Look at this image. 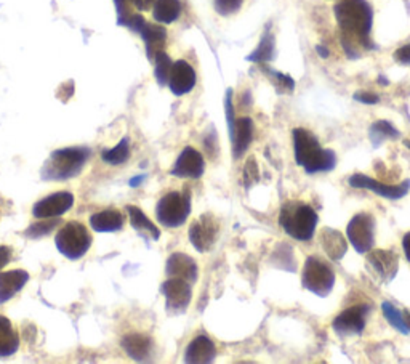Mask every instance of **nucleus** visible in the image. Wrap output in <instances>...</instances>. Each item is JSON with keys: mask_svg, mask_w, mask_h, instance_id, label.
<instances>
[{"mask_svg": "<svg viewBox=\"0 0 410 364\" xmlns=\"http://www.w3.org/2000/svg\"><path fill=\"white\" fill-rule=\"evenodd\" d=\"M56 247L66 258L79 260L88 252L92 246V235L88 233L84 223L67 222L61 226L55 238Z\"/></svg>", "mask_w": 410, "mask_h": 364, "instance_id": "39448f33", "label": "nucleus"}, {"mask_svg": "<svg viewBox=\"0 0 410 364\" xmlns=\"http://www.w3.org/2000/svg\"><path fill=\"white\" fill-rule=\"evenodd\" d=\"M55 226H56L55 220H50V222H45V223H35V225H33L28 231H26V235L33 236V238L49 235V233L53 230Z\"/></svg>", "mask_w": 410, "mask_h": 364, "instance_id": "e433bc0d", "label": "nucleus"}, {"mask_svg": "<svg viewBox=\"0 0 410 364\" xmlns=\"http://www.w3.org/2000/svg\"><path fill=\"white\" fill-rule=\"evenodd\" d=\"M181 13L180 0H155L153 17L155 22L170 24L178 19Z\"/></svg>", "mask_w": 410, "mask_h": 364, "instance_id": "a878e982", "label": "nucleus"}, {"mask_svg": "<svg viewBox=\"0 0 410 364\" xmlns=\"http://www.w3.org/2000/svg\"><path fill=\"white\" fill-rule=\"evenodd\" d=\"M29 274L24 270H12V272L0 273V305L13 299L26 283H28Z\"/></svg>", "mask_w": 410, "mask_h": 364, "instance_id": "6ab92c4d", "label": "nucleus"}, {"mask_svg": "<svg viewBox=\"0 0 410 364\" xmlns=\"http://www.w3.org/2000/svg\"><path fill=\"white\" fill-rule=\"evenodd\" d=\"M122 347L130 358L137 361H148L153 356V340L142 334H130L122 339Z\"/></svg>", "mask_w": 410, "mask_h": 364, "instance_id": "4be33fe9", "label": "nucleus"}, {"mask_svg": "<svg viewBox=\"0 0 410 364\" xmlns=\"http://www.w3.org/2000/svg\"><path fill=\"white\" fill-rule=\"evenodd\" d=\"M370 142L373 143V147H378L383 140H396L399 135V130L393 127V124H389L388 121H378L375 124H372L370 130Z\"/></svg>", "mask_w": 410, "mask_h": 364, "instance_id": "cd10ccee", "label": "nucleus"}, {"mask_svg": "<svg viewBox=\"0 0 410 364\" xmlns=\"http://www.w3.org/2000/svg\"><path fill=\"white\" fill-rule=\"evenodd\" d=\"M114 2H116L117 15H119V24L130 26L132 19L135 18V13H132V10H130L132 2H130V0H114Z\"/></svg>", "mask_w": 410, "mask_h": 364, "instance_id": "72a5a7b5", "label": "nucleus"}, {"mask_svg": "<svg viewBox=\"0 0 410 364\" xmlns=\"http://www.w3.org/2000/svg\"><path fill=\"white\" fill-rule=\"evenodd\" d=\"M293 154L298 165L306 170V174L314 175L321 172H330L336 165V156L332 149L321 147L319 140L313 132L306 129H293Z\"/></svg>", "mask_w": 410, "mask_h": 364, "instance_id": "f03ea898", "label": "nucleus"}, {"mask_svg": "<svg viewBox=\"0 0 410 364\" xmlns=\"http://www.w3.org/2000/svg\"><path fill=\"white\" fill-rule=\"evenodd\" d=\"M165 272H167L169 278H178V279L188 281L189 284H193L196 283L199 270H197V263L189 256L176 252L173 256L169 257Z\"/></svg>", "mask_w": 410, "mask_h": 364, "instance_id": "f3484780", "label": "nucleus"}, {"mask_svg": "<svg viewBox=\"0 0 410 364\" xmlns=\"http://www.w3.org/2000/svg\"><path fill=\"white\" fill-rule=\"evenodd\" d=\"M404 144H406L407 148H410V142H409V140H406V142H404Z\"/></svg>", "mask_w": 410, "mask_h": 364, "instance_id": "c03bdc74", "label": "nucleus"}, {"mask_svg": "<svg viewBox=\"0 0 410 364\" xmlns=\"http://www.w3.org/2000/svg\"><path fill=\"white\" fill-rule=\"evenodd\" d=\"M355 100L359 103H364V105H375L380 98H378V95H375V93H370V92H357L355 93Z\"/></svg>", "mask_w": 410, "mask_h": 364, "instance_id": "58836bf2", "label": "nucleus"}, {"mask_svg": "<svg viewBox=\"0 0 410 364\" xmlns=\"http://www.w3.org/2000/svg\"><path fill=\"white\" fill-rule=\"evenodd\" d=\"M204 158L194 148H185L172 169V175L178 179H199L204 174Z\"/></svg>", "mask_w": 410, "mask_h": 364, "instance_id": "2eb2a0df", "label": "nucleus"}, {"mask_svg": "<svg viewBox=\"0 0 410 364\" xmlns=\"http://www.w3.org/2000/svg\"><path fill=\"white\" fill-rule=\"evenodd\" d=\"M10 258H12V249L7 246H0V270L10 262Z\"/></svg>", "mask_w": 410, "mask_h": 364, "instance_id": "a19ab883", "label": "nucleus"}, {"mask_svg": "<svg viewBox=\"0 0 410 364\" xmlns=\"http://www.w3.org/2000/svg\"><path fill=\"white\" fill-rule=\"evenodd\" d=\"M318 212L303 201H287L281 207L279 225L295 241L308 242L318 228Z\"/></svg>", "mask_w": 410, "mask_h": 364, "instance_id": "7ed1b4c3", "label": "nucleus"}, {"mask_svg": "<svg viewBox=\"0 0 410 364\" xmlns=\"http://www.w3.org/2000/svg\"><path fill=\"white\" fill-rule=\"evenodd\" d=\"M402 249H404V254H406L407 262L410 263V231L402 239Z\"/></svg>", "mask_w": 410, "mask_h": 364, "instance_id": "79ce46f5", "label": "nucleus"}, {"mask_svg": "<svg viewBox=\"0 0 410 364\" xmlns=\"http://www.w3.org/2000/svg\"><path fill=\"white\" fill-rule=\"evenodd\" d=\"M155 77H157V82L160 85L169 84V77H170V71H172L173 61L170 60V56L165 53V51H159L155 55Z\"/></svg>", "mask_w": 410, "mask_h": 364, "instance_id": "2f4dec72", "label": "nucleus"}, {"mask_svg": "<svg viewBox=\"0 0 410 364\" xmlns=\"http://www.w3.org/2000/svg\"><path fill=\"white\" fill-rule=\"evenodd\" d=\"M321 246H323L324 252L327 257L334 262H339V260L343 258L348 252V242L345 236L341 235L339 230H334V228H324L321 231Z\"/></svg>", "mask_w": 410, "mask_h": 364, "instance_id": "412c9836", "label": "nucleus"}, {"mask_svg": "<svg viewBox=\"0 0 410 364\" xmlns=\"http://www.w3.org/2000/svg\"><path fill=\"white\" fill-rule=\"evenodd\" d=\"M302 284L306 290H309L314 295L327 297L335 286V273L325 260L311 256L305 262Z\"/></svg>", "mask_w": 410, "mask_h": 364, "instance_id": "0eeeda50", "label": "nucleus"}, {"mask_svg": "<svg viewBox=\"0 0 410 364\" xmlns=\"http://www.w3.org/2000/svg\"><path fill=\"white\" fill-rule=\"evenodd\" d=\"M74 206V196L66 191L61 193H55L40 199L37 204L34 206L33 215L35 218H55L66 214L71 207Z\"/></svg>", "mask_w": 410, "mask_h": 364, "instance_id": "ddd939ff", "label": "nucleus"}, {"mask_svg": "<svg viewBox=\"0 0 410 364\" xmlns=\"http://www.w3.org/2000/svg\"><path fill=\"white\" fill-rule=\"evenodd\" d=\"M316 50H318L319 56H323V58H329V50H327L325 47H321V45H318V47H316Z\"/></svg>", "mask_w": 410, "mask_h": 364, "instance_id": "37998d69", "label": "nucleus"}, {"mask_svg": "<svg viewBox=\"0 0 410 364\" xmlns=\"http://www.w3.org/2000/svg\"><path fill=\"white\" fill-rule=\"evenodd\" d=\"M393 58L401 65H410V44L404 45V47H401V49H398L396 51H394Z\"/></svg>", "mask_w": 410, "mask_h": 364, "instance_id": "4c0bfd02", "label": "nucleus"}, {"mask_svg": "<svg viewBox=\"0 0 410 364\" xmlns=\"http://www.w3.org/2000/svg\"><path fill=\"white\" fill-rule=\"evenodd\" d=\"M264 72H266V74L269 77H271V79L274 81V84H276L279 88H281L282 92L284 90L292 92L293 88H295V82H293V79L290 76L282 74V72H276V71H273V69H268V67H264Z\"/></svg>", "mask_w": 410, "mask_h": 364, "instance_id": "473e14b6", "label": "nucleus"}, {"mask_svg": "<svg viewBox=\"0 0 410 364\" xmlns=\"http://www.w3.org/2000/svg\"><path fill=\"white\" fill-rule=\"evenodd\" d=\"M139 34H142L144 44H146L148 58L154 61L155 55H157L159 51L164 50V44H165V38H167V33H165V29L162 28V26L146 23L142 28V31H139Z\"/></svg>", "mask_w": 410, "mask_h": 364, "instance_id": "5701e85b", "label": "nucleus"}, {"mask_svg": "<svg viewBox=\"0 0 410 364\" xmlns=\"http://www.w3.org/2000/svg\"><path fill=\"white\" fill-rule=\"evenodd\" d=\"M19 347V336L13 329L12 322L5 316H0V358H8L17 353Z\"/></svg>", "mask_w": 410, "mask_h": 364, "instance_id": "393cba45", "label": "nucleus"}, {"mask_svg": "<svg viewBox=\"0 0 410 364\" xmlns=\"http://www.w3.org/2000/svg\"><path fill=\"white\" fill-rule=\"evenodd\" d=\"M232 151H234V158H242L247 148L250 147L253 138V121L250 117H241L236 119L232 127H230Z\"/></svg>", "mask_w": 410, "mask_h": 364, "instance_id": "a211bd4d", "label": "nucleus"}, {"mask_svg": "<svg viewBox=\"0 0 410 364\" xmlns=\"http://www.w3.org/2000/svg\"><path fill=\"white\" fill-rule=\"evenodd\" d=\"M169 85L172 93L178 97L193 90L196 85V71L193 69V66L183 60L173 63L169 77Z\"/></svg>", "mask_w": 410, "mask_h": 364, "instance_id": "dca6fc26", "label": "nucleus"}, {"mask_svg": "<svg viewBox=\"0 0 410 364\" xmlns=\"http://www.w3.org/2000/svg\"><path fill=\"white\" fill-rule=\"evenodd\" d=\"M367 265L370 267L382 283H389L396 276L399 268V258L393 251H372L367 257Z\"/></svg>", "mask_w": 410, "mask_h": 364, "instance_id": "4468645a", "label": "nucleus"}, {"mask_svg": "<svg viewBox=\"0 0 410 364\" xmlns=\"http://www.w3.org/2000/svg\"><path fill=\"white\" fill-rule=\"evenodd\" d=\"M88 156H90V151L84 148H67L55 151L44 165V179L55 181L74 179L76 175L80 174Z\"/></svg>", "mask_w": 410, "mask_h": 364, "instance_id": "20e7f679", "label": "nucleus"}, {"mask_svg": "<svg viewBox=\"0 0 410 364\" xmlns=\"http://www.w3.org/2000/svg\"><path fill=\"white\" fill-rule=\"evenodd\" d=\"M382 310H383V315H385L386 321L394 327V329L401 332V334H406V336L410 334L407 322H406V313H404V311L398 310L396 306L391 304V301H383Z\"/></svg>", "mask_w": 410, "mask_h": 364, "instance_id": "c85d7f7f", "label": "nucleus"}, {"mask_svg": "<svg viewBox=\"0 0 410 364\" xmlns=\"http://www.w3.org/2000/svg\"><path fill=\"white\" fill-rule=\"evenodd\" d=\"M258 165L255 163V159L250 158L247 160L246 169H244V180H246V186L250 188V186L258 181Z\"/></svg>", "mask_w": 410, "mask_h": 364, "instance_id": "c9c22d12", "label": "nucleus"}, {"mask_svg": "<svg viewBox=\"0 0 410 364\" xmlns=\"http://www.w3.org/2000/svg\"><path fill=\"white\" fill-rule=\"evenodd\" d=\"M216 348L207 336H199L189 343L185 351L186 363H212L215 360Z\"/></svg>", "mask_w": 410, "mask_h": 364, "instance_id": "aec40b11", "label": "nucleus"}, {"mask_svg": "<svg viewBox=\"0 0 410 364\" xmlns=\"http://www.w3.org/2000/svg\"><path fill=\"white\" fill-rule=\"evenodd\" d=\"M242 0H215V10L220 15H232L241 8Z\"/></svg>", "mask_w": 410, "mask_h": 364, "instance_id": "f704fd0d", "label": "nucleus"}, {"mask_svg": "<svg viewBox=\"0 0 410 364\" xmlns=\"http://www.w3.org/2000/svg\"><path fill=\"white\" fill-rule=\"evenodd\" d=\"M128 158H130V147H128L127 138L122 140L116 148L103 151L101 154V159L105 160L106 164H111V165H121L126 163Z\"/></svg>", "mask_w": 410, "mask_h": 364, "instance_id": "7c9ffc66", "label": "nucleus"}, {"mask_svg": "<svg viewBox=\"0 0 410 364\" xmlns=\"http://www.w3.org/2000/svg\"><path fill=\"white\" fill-rule=\"evenodd\" d=\"M346 236L357 254H367L375 244V218L370 214H357L348 223Z\"/></svg>", "mask_w": 410, "mask_h": 364, "instance_id": "6e6552de", "label": "nucleus"}, {"mask_svg": "<svg viewBox=\"0 0 410 364\" xmlns=\"http://www.w3.org/2000/svg\"><path fill=\"white\" fill-rule=\"evenodd\" d=\"M348 183H350V186H352V188H356V190L372 191V193H375L382 197H386V199H391V201L401 199V197L406 196L410 190L409 180L402 181L401 185H385V183H380V181L373 180L372 176H367L364 174L351 175L350 180H348Z\"/></svg>", "mask_w": 410, "mask_h": 364, "instance_id": "9d476101", "label": "nucleus"}, {"mask_svg": "<svg viewBox=\"0 0 410 364\" xmlns=\"http://www.w3.org/2000/svg\"><path fill=\"white\" fill-rule=\"evenodd\" d=\"M191 214V193L188 188L185 191H172L167 193L157 202L155 215L160 225L167 228H178L186 222Z\"/></svg>", "mask_w": 410, "mask_h": 364, "instance_id": "423d86ee", "label": "nucleus"}, {"mask_svg": "<svg viewBox=\"0 0 410 364\" xmlns=\"http://www.w3.org/2000/svg\"><path fill=\"white\" fill-rule=\"evenodd\" d=\"M162 294L167 300L169 313H183L188 308L193 292H191V284L188 281L170 278L162 284Z\"/></svg>", "mask_w": 410, "mask_h": 364, "instance_id": "9b49d317", "label": "nucleus"}, {"mask_svg": "<svg viewBox=\"0 0 410 364\" xmlns=\"http://www.w3.org/2000/svg\"><path fill=\"white\" fill-rule=\"evenodd\" d=\"M127 212H128V217H130V223H132V226L135 228V230H138L139 233H144V235L151 236L153 239L159 238L157 228H155L154 223L149 220V218L144 215L143 212L138 209V207L127 206Z\"/></svg>", "mask_w": 410, "mask_h": 364, "instance_id": "bb28decb", "label": "nucleus"}, {"mask_svg": "<svg viewBox=\"0 0 410 364\" xmlns=\"http://www.w3.org/2000/svg\"><path fill=\"white\" fill-rule=\"evenodd\" d=\"M90 225L98 233L119 231L123 226V215L119 210L108 209L92 215Z\"/></svg>", "mask_w": 410, "mask_h": 364, "instance_id": "b1692460", "label": "nucleus"}, {"mask_svg": "<svg viewBox=\"0 0 410 364\" xmlns=\"http://www.w3.org/2000/svg\"><path fill=\"white\" fill-rule=\"evenodd\" d=\"M370 313L368 305H352L336 316L332 327L339 336H357L366 329L367 316Z\"/></svg>", "mask_w": 410, "mask_h": 364, "instance_id": "1a4fd4ad", "label": "nucleus"}, {"mask_svg": "<svg viewBox=\"0 0 410 364\" xmlns=\"http://www.w3.org/2000/svg\"><path fill=\"white\" fill-rule=\"evenodd\" d=\"M274 58V38L271 33H266L263 35L262 42L257 47V50L253 51L250 56H247L248 61L253 63H268Z\"/></svg>", "mask_w": 410, "mask_h": 364, "instance_id": "c756f323", "label": "nucleus"}, {"mask_svg": "<svg viewBox=\"0 0 410 364\" xmlns=\"http://www.w3.org/2000/svg\"><path fill=\"white\" fill-rule=\"evenodd\" d=\"M135 8H138L139 12H146L151 7H154L155 0H130Z\"/></svg>", "mask_w": 410, "mask_h": 364, "instance_id": "ea45409f", "label": "nucleus"}, {"mask_svg": "<svg viewBox=\"0 0 410 364\" xmlns=\"http://www.w3.org/2000/svg\"><path fill=\"white\" fill-rule=\"evenodd\" d=\"M218 236V222L210 214L202 215L189 228V239L199 252H207Z\"/></svg>", "mask_w": 410, "mask_h": 364, "instance_id": "f8f14e48", "label": "nucleus"}, {"mask_svg": "<svg viewBox=\"0 0 410 364\" xmlns=\"http://www.w3.org/2000/svg\"><path fill=\"white\" fill-rule=\"evenodd\" d=\"M341 29V45L350 58L359 56V49H372L370 31L373 23L372 7L366 0H343L334 8Z\"/></svg>", "mask_w": 410, "mask_h": 364, "instance_id": "f257e3e1", "label": "nucleus"}]
</instances>
